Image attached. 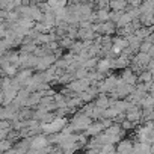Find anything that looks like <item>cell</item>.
<instances>
[{
  "label": "cell",
  "instance_id": "obj_1",
  "mask_svg": "<svg viewBox=\"0 0 154 154\" xmlns=\"http://www.w3.org/2000/svg\"><path fill=\"white\" fill-rule=\"evenodd\" d=\"M92 122H94V119L91 116H88L86 113H83L82 110L74 112V115L69 121V124H71V127L74 128L75 133H85Z\"/></svg>",
  "mask_w": 154,
  "mask_h": 154
},
{
  "label": "cell",
  "instance_id": "obj_2",
  "mask_svg": "<svg viewBox=\"0 0 154 154\" xmlns=\"http://www.w3.org/2000/svg\"><path fill=\"white\" fill-rule=\"evenodd\" d=\"M69 122L66 121V118H54L51 122H47V124H42V133H45L47 136L50 134H57L60 133Z\"/></svg>",
  "mask_w": 154,
  "mask_h": 154
},
{
  "label": "cell",
  "instance_id": "obj_3",
  "mask_svg": "<svg viewBox=\"0 0 154 154\" xmlns=\"http://www.w3.org/2000/svg\"><path fill=\"white\" fill-rule=\"evenodd\" d=\"M118 82H119V77L115 75V74H110L109 77H106V79L103 82H100L97 86L100 89V94H110L116 89L118 86Z\"/></svg>",
  "mask_w": 154,
  "mask_h": 154
},
{
  "label": "cell",
  "instance_id": "obj_4",
  "mask_svg": "<svg viewBox=\"0 0 154 154\" xmlns=\"http://www.w3.org/2000/svg\"><path fill=\"white\" fill-rule=\"evenodd\" d=\"M47 146H50V140L45 133H39L30 137V149H44Z\"/></svg>",
  "mask_w": 154,
  "mask_h": 154
},
{
  "label": "cell",
  "instance_id": "obj_5",
  "mask_svg": "<svg viewBox=\"0 0 154 154\" xmlns=\"http://www.w3.org/2000/svg\"><path fill=\"white\" fill-rule=\"evenodd\" d=\"M69 89H72L75 94H82L85 91H88L92 85L89 82V79H74L69 85H66Z\"/></svg>",
  "mask_w": 154,
  "mask_h": 154
},
{
  "label": "cell",
  "instance_id": "obj_6",
  "mask_svg": "<svg viewBox=\"0 0 154 154\" xmlns=\"http://www.w3.org/2000/svg\"><path fill=\"white\" fill-rule=\"evenodd\" d=\"M56 60H57V57L51 53V54H47V56H42V57H39V62H38V66H36V69L35 71H45V69H48L50 66H53L54 63H56Z\"/></svg>",
  "mask_w": 154,
  "mask_h": 154
},
{
  "label": "cell",
  "instance_id": "obj_7",
  "mask_svg": "<svg viewBox=\"0 0 154 154\" xmlns=\"http://www.w3.org/2000/svg\"><path fill=\"white\" fill-rule=\"evenodd\" d=\"M134 149V142L131 139H121L116 143V154H131Z\"/></svg>",
  "mask_w": 154,
  "mask_h": 154
},
{
  "label": "cell",
  "instance_id": "obj_8",
  "mask_svg": "<svg viewBox=\"0 0 154 154\" xmlns=\"http://www.w3.org/2000/svg\"><path fill=\"white\" fill-rule=\"evenodd\" d=\"M119 79L124 82V83H128V85H133V86H136L137 85V74L128 66V68H125V69H122V72H121V75H119Z\"/></svg>",
  "mask_w": 154,
  "mask_h": 154
},
{
  "label": "cell",
  "instance_id": "obj_9",
  "mask_svg": "<svg viewBox=\"0 0 154 154\" xmlns=\"http://www.w3.org/2000/svg\"><path fill=\"white\" fill-rule=\"evenodd\" d=\"M125 118H127L128 121L134 122V124H139V122L142 121V107L137 106V104H134L133 107H130V109L125 112Z\"/></svg>",
  "mask_w": 154,
  "mask_h": 154
},
{
  "label": "cell",
  "instance_id": "obj_10",
  "mask_svg": "<svg viewBox=\"0 0 154 154\" xmlns=\"http://www.w3.org/2000/svg\"><path fill=\"white\" fill-rule=\"evenodd\" d=\"M0 65H2V72H3V75H8V77H15L17 74H18V71H20V68L17 66V65H12V63H9L6 59H3L2 57V60H0Z\"/></svg>",
  "mask_w": 154,
  "mask_h": 154
},
{
  "label": "cell",
  "instance_id": "obj_11",
  "mask_svg": "<svg viewBox=\"0 0 154 154\" xmlns=\"http://www.w3.org/2000/svg\"><path fill=\"white\" fill-rule=\"evenodd\" d=\"M106 128H104V125H103V122L101 121H94L91 125H89V128L85 131V134L88 136V137H95V136H98L100 133H103Z\"/></svg>",
  "mask_w": 154,
  "mask_h": 154
},
{
  "label": "cell",
  "instance_id": "obj_12",
  "mask_svg": "<svg viewBox=\"0 0 154 154\" xmlns=\"http://www.w3.org/2000/svg\"><path fill=\"white\" fill-rule=\"evenodd\" d=\"M131 65V57L119 54L118 57L113 59V69H125Z\"/></svg>",
  "mask_w": 154,
  "mask_h": 154
},
{
  "label": "cell",
  "instance_id": "obj_13",
  "mask_svg": "<svg viewBox=\"0 0 154 154\" xmlns=\"http://www.w3.org/2000/svg\"><path fill=\"white\" fill-rule=\"evenodd\" d=\"M17 95H18V91H15L12 88L2 91V106H8V104L14 103L15 98H17Z\"/></svg>",
  "mask_w": 154,
  "mask_h": 154
},
{
  "label": "cell",
  "instance_id": "obj_14",
  "mask_svg": "<svg viewBox=\"0 0 154 154\" xmlns=\"http://www.w3.org/2000/svg\"><path fill=\"white\" fill-rule=\"evenodd\" d=\"M110 69H113V59L112 57H101L98 59V65H97V71L106 74Z\"/></svg>",
  "mask_w": 154,
  "mask_h": 154
},
{
  "label": "cell",
  "instance_id": "obj_15",
  "mask_svg": "<svg viewBox=\"0 0 154 154\" xmlns=\"http://www.w3.org/2000/svg\"><path fill=\"white\" fill-rule=\"evenodd\" d=\"M32 75H33V69H32V68H21V69L18 71V74L15 75V79H17L23 86H26V83L30 80Z\"/></svg>",
  "mask_w": 154,
  "mask_h": 154
},
{
  "label": "cell",
  "instance_id": "obj_16",
  "mask_svg": "<svg viewBox=\"0 0 154 154\" xmlns=\"http://www.w3.org/2000/svg\"><path fill=\"white\" fill-rule=\"evenodd\" d=\"M94 103L98 106V107H101V109H109L110 106H112V103H113V100L109 97V94H100L95 100H94Z\"/></svg>",
  "mask_w": 154,
  "mask_h": 154
},
{
  "label": "cell",
  "instance_id": "obj_17",
  "mask_svg": "<svg viewBox=\"0 0 154 154\" xmlns=\"http://www.w3.org/2000/svg\"><path fill=\"white\" fill-rule=\"evenodd\" d=\"M128 6V0H110V11L124 12Z\"/></svg>",
  "mask_w": 154,
  "mask_h": 154
},
{
  "label": "cell",
  "instance_id": "obj_18",
  "mask_svg": "<svg viewBox=\"0 0 154 154\" xmlns=\"http://www.w3.org/2000/svg\"><path fill=\"white\" fill-rule=\"evenodd\" d=\"M133 152H136V154H151V143L149 142H134Z\"/></svg>",
  "mask_w": 154,
  "mask_h": 154
},
{
  "label": "cell",
  "instance_id": "obj_19",
  "mask_svg": "<svg viewBox=\"0 0 154 154\" xmlns=\"http://www.w3.org/2000/svg\"><path fill=\"white\" fill-rule=\"evenodd\" d=\"M41 100H42V94L41 92H32L29 100H27V104L26 107H32V109H36L39 104H41Z\"/></svg>",
  "mask_w": 154,
  "mask_h": 154
},
{
  "label": "cell",
  "instance_id": "obj_20",
  "mask_svg": "<svg viewBox=\"0 0 154 154\" xmlns=\"http://www.w3.org/2000/svg\"><path fill=\"white\" fill-rule=\"evenodd\" d=\"M133 20H136L130 12H127V11H124L122 14H121V17H119V20H118V23H116V26L118 27H124V26H127V24H130Z\"/></svg>",
  "mask_w": 154,
  "mask_h": 154
},
{
  "label": "cell",
  "instance_id": "obj_21",
  "mask_svg": "<svg viewBox=\"0 0 154 154\" xmlns=\"http://www.w3.org/2000/svg\"><path fill=\"white\" fill-rule=\"evenodd\" d=\"M152 32H154V26H152V27H145V26H142L140 29H137V30L134 32V35H136L139 39L145 41V39H146V38H148V36L152 33Z\"/></svg>",
  "mask_w": 154,
  "mask_h": 154
},
{
  "label": "cell",
  "instance_id": "obj_22",
  "mask_svg": "<svg viewBox=\"0 0 154 154\" xmlns=\"http://www.w3.org/2000/svg\"><path fill=\"white\" fill-rule=\"evenodd\" d=\"M112 41H113V45H116V47H118V48H121V50H124V48H127V47H128V39H127L125 36L115 35V36L112 38Z\"/></svg>",
  "mask_w": 154,
  "mask_h": 154
},
{
  "label": "cell",
  "instance_id": "obj_23",
  "mask_svg": "<svg viewBox=\"0 0 154 154\" xmlns=\"http://www.w3.org/2000/svg\"><path fill=\"white\" fill-rule=\"evenodd\" d=\"M140 14H154V0H145L140 5Z\"/></svg>",
  "mask_w": 154,
  "mask_h": 154
},
{
  "label": "cell",
  "instance_id": "obj_24",
  "mask_svg": "<svg viewBox=\"0 0 154 154\" xmlns=\"http://www.w3.org/2000/svg\"><path fill=\"white\" fill-rule=\"evenodd\" d=\"M110 14H112V11H109V9H97V21L98 23L110 21Z\"/></svg>",
  "mask_w": 154,
  "mask_h": 154
},
{
  "label": "cell",
  "instance_id": "obj_25",
  "mask_svg": "<svg viewBox=\"0 0 154 154\" xmlns=\"http://www.w3.org/2000/svg\"><path fill=\"white\" fill-rule=\"evenodd\" d=\"M68 98H69V97H66L65 94H62V92H56V95H54V103H56V106H57V109H62V107H66V103H68Z\"/></svg>",
  "mask_w": 154,
  "mask_h": 154
},
{
  "label": "cell",
  "instance_id": "obj_26",
  "mask_svg": "<svg viewBox=\"0 0 154 154\" xmlns=\"http://www.w3.org/2000/svg\"><path fill=\"white\" fill-rule=\"evenodd\" d=\"M139 20H140L142 26H145V27H152L154 26V14H142L139 17Z\"/></svg>",
  "mask_w": 154,
  "mask_h": 154
},
{
  "label": "cell",
  "instance_id": "obj_27",
  "mask_svg": "<svg viewBox=\"0 0 154 154\" xmlns=\"http://www.w3.org/2000/svg\"><path fill=\"white\" fill-rule=\"evenodd\" d=\"M152 79H154V74H152L151 71H148V69L142 71V72L137 75V80H139V83H149Z\"/></svg>",
  "mask_w": 154,
  "mask_h": 154
},
{
  "label": "cell",
  "instance_id": "obj_28",
  "mask_svg": "<svg viewBox=\"0 0 154 154\" xmlns=\"http://www.w3.org/2000/svg\"><path fill=\"white\" fill-rule=\"evenodd\" d=\"M154 121V109H142V121L143 124Z\"/></svg>",
  "mask_w": 154,
  "mask_h": 154
},
{
  "label": "cell",
  "instance_id": "obj_29",
  "mask_svg": "<svg viewBox=\"0 0 154 154\" xmlns=\"http://www.w3.org/2000/svg\"><path fill=\"white\" fill-rule=\"evenodd\" d=\"M119 115H121V112H119L116 107H113V106H110L109 109L104 110V118H109V119H113V121H115Z\"/></svg>",
  "mask_w": 154,
  "mask_h": 154
},
{
  "label": "cell",
  "instance_id": "obj_30",
  "mask_svg": "<svg viewBox=\"0 0 154 154\" xmlns=\"http://www.w3.org/2000/svg\"><path fill=\"white\" fill-rule=\"evenodd\" d=\"M74 42H75V39H71L69 36H63L62 39H59V44H60V47L63 50H71Z\"/></svg>",
  "mask_w": 154,
  "mask_h": 154
},
{
  "label": "cell",
  "instance_id": "obj_31",
  "mask_svg": "<svg viewBox=\"0 0 154 154\" xmlns=\"http://www.w3.org/2000/svg\"><path fill=\"white\" fill-rule=\"evenodd\" d=\"M72 74H74V79H86L88 74H89V69H86L85 66H80V68H77Z\"/></svg>",
  "mask_w": 154,
  "mask_h": 154
},
{
  "label": "cell",
  "instance_id": "obj_32",
  "mask_svg": "<svg viewBox=\"0 0 154 154\" xmlns=\"http://www.w3.org/2000/svg\"><path fill=\"white\" fill-rule=\"evenodd\" d=\"M14 142L12 140H9V139H3L2 142H0V151L2 152H6V151H9L11 148H14Z\"/></svg>",
  "mask_w": 154,
  "mask_h": 154
},
{
  "label": "cell",
  "instance_id": "obj_33",
  "mask_svg": "<svg viewBox=\"0 0 154 154\" xmlns=\"http://www.w3.org/2000/svg\"><path fill=\"white\" fill-rule=\"evenodd\" d=\"M100 154H116V145H113V143L103 145L100 149Z\"/></svg>",
  "mask_w": 154,
  "mask_h": 154
},
{
  "label": "cell",
  "instance_id": "obj_34",
  "mask_svg": "<svg viewBox=\"0 0 154 154\" xmlns=\"http://www.w3.org/2000/svg\"><path fill=\"white\" fill-rule=\"evenodd\" d=\"M97 9H109L110 11V0H97Z\"/></svg>",
  "mask_w": 154,
  "mask_h": 154
},
{
  "label": "cell",
  "instance_id": "obj_35",
  "mask_svg": "<svg viewBox=\"0 0 154 154\" xmlns=\"http://www.w3.org/2000/svg\"><path fill=\"white\" fill-rule=\"evenodd\" d=\"M151 48H152V44H151V42H148V41H142L139 51H142V53H149Z\"/></svg>",
  "mask_w": 154,
  "mask_h": 154
},
{
  "label": "cell",
  "instance_id": "obj_36",
  "mask_svg": "<svg viewBox=\"0 0 154 154\" xmlns=\"http://www.w3.org/2000/svg\"><path fill=\"white\" fill-rule=\"evenodd\" d=\"M121 127H122L125 131H128V130H133V128L136 127V124L131 122V121H128V119H124V121L121 122Z\"/></svg>",
  "mask_w": 154,
  "mask_h": 154
},
{
  "label": "cell",
  "instance_id": "obj_37",
  "mask_svg": "<svg viewBox=\"0 0 154 154\" xmlns=\"http://www.w3.org/2000/svg\"><path fill=\"white\" fill-rule=\"evenodd\" d=\"M11 130H12V128H0V139H2V140H3V139H8Z\"/></svg>",
  "mask_w": 154,
  "mask_h": 154
},
{
  "label": "cell",
  "instance_id": "obj_38",
  "mask_svg": "<svg viewBox=\"0 0 154 154\" xmlns=\"http://www.w3.org/2000/svg\"><path fill=\"white\" fill-rule=\"evenodd\" d=\"M27 154H48V146L44 149H29Z\"/></svg>",
  "mask_w": 154,
  "mask_h": 154
},
{
  "label": "cell",
  "instance_id": "obj_39",
  "mask_svg": "<svg viewBox=\"0 0 154 154\" xmlns=\"http://www.w3.org/2000/svg\"><path fill=\"white\" fill-rule=\"evenodd\" d=\"M146 69H148V71H151V72L154 74V59H151V60H149V63H148Z\"/></svg>",
  "mask_w": 154,
  "mask_h": 154
},
{
  "label": "cell",
  "instance_id": "obj_40",
  "mask_svg": "<svg viewBox=\"0 0 154 154\" xmlns=\"http://www.w3.org/2000/svg\"><path fill=\"white\" fill-rule=\"evenodd\" d=\"M2 154H20V151L14 146V148H11L9 151H6V152H2Z\"/></svg>",
  "mask_w": 154,
  "mask_h": 154
},
{
  "label": "cell",
  "instance_id": "obj_41",
  "mask_svg": "<svg viewBox=\"0 0 154 154\" xmlns=\"http://www.w3.org/2000/svg\"><path fill=\"white\" fill-rule=\"evenodd\" d=\"M154 92V79L149 82V94H152Z\"/></svg>",
  "mask_w": 154,
  "mask_h": 154
},
{
  "label": "cell",
  "instance_id": "obj_42",
  "mask_svg": "<svg viewBox=\"0 0 154 154\" xmlns=\"http://www.w3.org/2000/svg\"><path fill=\"white\" fill-rule=\"evenodd\" d=\"M149 56H151V59H154V45H152V48L149 50Z\"/></svg>",
  "mask_w": 154,
  "mask_h": 154
},
{
  "label": "cell",
  "instance_id": "obj_43",
  "mask_svg": "<svg viewBox=\"0 0 154 154\" xmlns=\"http://www.w3.org/2000/svg\"><path fill=\"white\" fill-rule=\"evenodd\" d=\"M131 2H133V0H128V3H131Z\"/></svg>",
  "mask_w": 154,
  "mask_h": 154
},
{
  "label": "cell",
  "instance_id": "obj_44",
  "mask_svg": "<svg viewBox=\"0 0 154 154\" xmlns=\"http://www.w3.org/2000/svg\"><path fill=\"white\" fill-rule=\"evenodd\" d=\"M142 2H145V0H142Z\"/></svg>",
  "mask_w": 154,
  "mask_h": 154
}]
</instances>
